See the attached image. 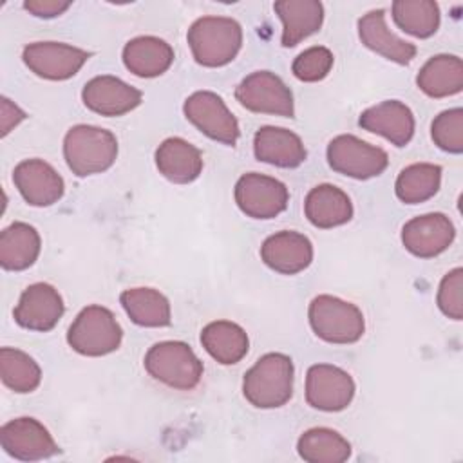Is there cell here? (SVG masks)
<instances>
[{
    "instance_id": "cell-5",
    "label": "cell",
    "mask_w": 463,
    "mask_h": 463,
    "mask_svg": "<svg viewBox=\"0 0 463 463\" xmlns=\"http://www.w3.org/2000/svg\"><path fill=\"white\" fill-rule=\"evenodd\" d=\"M307 318L313 333L329 344H354L365 331V320L358 306L333 295L315 297Z\"/></svg>"
},
{
    "instance_id": "cell-35",
    "label": "cell",
    "mask_w": 463,
    "mask_h": 463,
    "mask_svg": "<svg viewBox=\"0 0 463 463\" xmlns=\"http://www.w3.org/2000/svg\"><path fill=\"white\" fill-rule=\"evenodd\" d=\"M333 63H335V56L327 47L313 45V47L302 51L293 60L291 71L297 80L313 83V81L324 80L329 74V71L333 69Z\"/></svg>"
},
{
    "instance_id": "cell-12",
    "label": "cell",
    "mask_w": 463,
    "mask_h": 463,
    "mask_svg": "<svg viewBox=\"0 0 463 463\" xmlns=\"http://www.w3.org/2000/svg\"><path fill=\"white\" fill-rule=\"evenodd\" d=\"M89 58L87 51L63 42H34L25 45L22 52L31 72L52 81L72 78Z\"/></svg>"
},
{
    "instance_id": "cell-33",
    "label": "cell",
    "mask_w": 463,
    "mask_h": 463,
    "mask_svg": "<svg viewBox=\"0 0 463 463\" xmlns=\"http://www.w3.org/2000/svg\"><path fill=\"white\" fill-rule=\"evenodd\" d=\"M0 376L5 387L18 394L33 392L42 382V369L27 353L14 347L0 349Z\"/></svg>"
},
{
    "instance_id": "cell-17",
    "label": "cell",
    "mask_w": 463,
    "mask_h": 463,
    "mask_svg": "<svg viewBox=\"0 0 463 463\" xmlns=\"http://www.w3.org/2000/svg\"><path fill=\"white\" fill-rule=\"evenodd\" d=\"M81 99L89 110L112 118L123 116L139 107L143 92L116 76L101 74L85 83Z\"/></svg>"
},
{
    "instance_id": "cell-18",
    "label": "cell",
    "mask_w": 463,
    "mask_h": 463,
    "mask_svg": "<svg viewBox=\"0 0 463 463\" xmlns=\"http://www.w3.org/2000/svg\"><path fill=\"white\" fill-rule=\"evenodd\" d=\"M260 259L277 273L297 275L311 264L313 244L304 233L282 230L262 242Z\"/></svg>"
},
{
    "instance_id": "cell-6",
    "label": "cell",
    "mask_w": 463,
    "mask_h": 463,
    "mask_svg": "<svg viewBox=\"0 0 463 463\" xmlns=\"http://www.w3.org/2000/svg\"><path fill=\"white\" fill-rule=\"evenodd\" d=\"M123 329L114 313L103 306L83 307L67 331L69 345L83 356H105L121 344Z\"/></svg>"
},
{
    "instance_id": "cell-20",
    "label": "cell",
    "mask_w": 463,
    "mask_h": 463,
    "mask_svg": "<svg viewBox=\"0 0 463 463\" xmlns=\"http://www.w3.org/2000/svg\"><path fill=\"white\" fill-rule=\"evenodd\" d=\"M253 154L259 161L279 166V168H297L306 157V146L302 139L282 127H260L253 136Z\"/></svg>"
},
{
    "instance_id": "cell-23",
    "label": "cell",
    "mask_w": 463,
    "mask_h": 463,
    "mask_svg": "<svg viewBox=\"0 0 463 463\" xmlns=\"http://www.w3.org/2000/svg\"><path fill=\"white\" fill-rule=\"evenodd\" d=\"M154 159L159 174L175 184H188L203 172L201 150L183 137L165 139Z\"/></svg>"
},
{
    "instance_id": "cell-10",
    "label": "cell",
    "mask_w": 463,
    "mask_h": 463,
    "mask_svg": "<svg viewBox=\"0 0 463 463\" xmlns=\"http://www.w3.org/2000/svg\"><path fill=\"white\" fill-rule=\"evenodd\" d=\"M233 195L239 210L251 219H273L286 210L289 201L282 181L259 172L241 175Z\"/></svg>"
},
{
    "instance_id": "cell-25",
    "label": "cell",
    "mask_w": 463,
    "mask_h": 463,
    "mask_svg": "<svg viewBox=\"0 0 463 463\" xmlns=\"http://www.w3.org/2000/svg\"><path fill=\"white\" fill-rule=\"evenodd\" d=\"M174 49L157 36H137L125 43L123 63L139 78H156L170 69Z\"/></svg>"
},
{
    "instance_id": "cell-15",
    "label": "cell",
    "mask_w": 463,
    "mask_h": 463,
    "mask_svg": "<svg viewBox=\"0 0 463 463\" xmlns=\"http://www.w3.org/2000/svg\"><path fill=\"white\" fill-rule=\"evenodd\" d=\"M452 221L439 212L423 213L407 221L402 228V244L420 259H432L443 253L454 241Z\"/></svg>"
},
{
    "instance_id": "cell-27",
    "label": "cell",
    "mask_w": 463,
    "mask_h": 463,
    "mask_svg": "<svg viewBox=\"0 0 463 463\" xmlns=\"http://www.w3.org/2000/svg\"><path fill=\"white\" fill-rule=\"evenodd\" d=\"M201 344L204 351L222 365L241 362L250 347L246 331L230 320H215L203 327Z\"/></svg>"
},
{
    "instance_id": "cell-16",
    "label": "cell",
    "mask_w": 463,
    "mask_h": 463,
    "mask_svg": "<svg viewBox=\"0 0 463 463\" xmlns=\"http://www.w3.org/2000/svg\"><path fill=\"white\" fill-rule=\"evenodd\" d=\"M13 181L24 201L31 206H51L65 192L63 177L43 159H24L13 170Z\"/></svg>"
},
{
    "instance_id": "cell-2",
    "label": "cell",
    "mask_w": 463,
    "mask_h": 463,
    "mask_svg": "<svg viewBox=\"0 0 463 463\" xmlns=\"http://www.w3.org/2000/svg\"><path fill=\"white\" fill-rule=\"evenodd\" d=\"M194 60L203 67L228 65L242 47V27L228 16L197 18L186 34Z\"/></svg>"
},
{
    "instance_id": "cell-1",
    "label": "cell",
    "mask_w": 463,
    "mask_h": 463,
    "mask_svg": "<svg viewBox=\"0 0 463 463\" xmlns=\"http://www.w3.org/2000/svg\"><path fill=\"white\" fill-rule=\"evenodd\" d=\"M293 378V360L284 353H268L246 371L242 394L257 409H277L289 402Z\"/></svg>"
},
{
    "instance_id": "cell-22",
    "label": "cell",
    "mask_w": 463,
    "mask_h": 463,
    "mask_svg": "<svg viewBox=\"0 0 463 463\" xmlns=\"http://www.w3.org/2000/svg\"><path fill=\"white\" fill-rule=\"evenodd\" d=\"M353 203L349 195L335 184L324 183L311 188L304 201L307 221L322 230L336 228L353 219Z\"/></svg>"
},
{
    "instance_id": "cell-34",
    "label": "cell",
    "mask_w": 463,
    "mask_h": 463,
    "mask_svg": "<svg viewBox=\"0 0 463 463\" xmlns=\"http://www.w3.org/2000/svg\"><path fill=\"white\" fill-rule=\"evenodd\" d=\"M430 136L438 148L449 154L463 152V110L459 107L439 112L432 125Z\"/></svg>"
},
{
    "instance_id": "cell-19",
    "label": "cell",
    "mask_w": 463,
    "mask_h": 463,
    "mask_svg": "<svg viewBox=\"0 0 463 463\" xmlns=\"http://www.w3.org/2000/svg\"><path fill=\"white\" fill-rule=\"evenodd\" d=\"M358 125L385 137L394 146H405L414 136V114L400 99H385L369 107L360 114Z\"/></svg>"
},
{
    "instance_id": "cell-24",
    "label": "cell",
    "mask_w": 463,
    "mask_h": 463,
    "mask_svg": "<svg viewBox=\"0 0 463 463\" xmlns=\"http://www.w3.org/2000/svg\"><path fill=\"white\" fill-rule=\"evenodd\" d=\"M273 9L282 22L280 42L284 47H295L315 34L324 22V5L318 0H279Z\"/></svg>"
},
{
    "instance_id": "cell-29",
    "label": "cell",
    "mask_w": 463,
    "mask_h": 463,
    "mask_svg": "<svg viewBox=\"0 0 463 463\" xmlns=\"http://www.w3.org/2000/svg\"><path fill=\"white\" fill-rule=\"evenodd\" d=\"M128 318L143 327H165L172 322L168 298L154 288H130L119 295Z\"/></svg>"
},
{
    "instance_id": "cell-32",
    "label": "cell",
    "mask_w": 463,
    "mask_h": 463,
    "mask_svg": "<svg viewBox=\"0 0 463 463\" xmlns=\"http://www.w3.org/2000/svg\"><path fill=\"white\" fill-rule=\"evenodd\" d=\"M391 11L394 24L411 36L430 38L439 27V5L432 0H398Z\"/></svg>"
},
{
    "instance_id": "cell-3",
    "label": "cell",
    "mask_w": 463,
    "mask_h": 463,
    "mask_svg": "<svg viewBox=\"0 0 463 463\" xmlns=\"http://www.w3.org/2000/svg\"><path fill=\"white\" fill-rule=\"evenodd\" d=\"M63 157L78 177L109 170L118 157L116 136L96 125H74L63 137Z\"/></svg>"
},
{
    "instance_id": "cell-7",
    "label": "cell",
    "mask_w": 463,
    "mask_h": 463,
    "mask_svg": "<svg viewBox=\"0 0 463 463\" xmlns=\"http://www.w3.org/2000/svg\"><path fill=\"white\" fill-rule=\"evenodd\" d=\"M326 156L335 172L360 181L380 175L389 165V156L383 148L353 134H340L333 137L327 145Z\"/></svg>"
},
{
    "instance_id": "cell-37",
    "label": "cell",
    "mask_w": 463,
    "mask_h": 463,
    "mask_svg": "<svg viewBox=\"0 0 463 463\" xmlns=\"http://www.w3.org/2000/svg\"><path fill=\"white\" fill-rule=\"evenodd\" d=\"M71 7V2L60 0H27L24 2V9L38 18H54L63 14Z\"/></svg>"
},
{
    "instance_id": "cell-28",
    "label": "cell",
    "mask_w": 463,
    "mask_h": 463,
    "mask_svg": "<svg viewBox=\"0 0 463 463\" xmlns=\"http://www.w3.org/2000/svg\"><path fill=\"white\" fill-rule=\"evenodd\" d=\"M418 89L429 98H447L463 89V61L454 54L432 56L416 76Z\"/></svg>"
},
{
    "instance_id": "cell-38",
    "label": "cell",
    "mask_w": 463,
    "mask_h": 463,
    "mask_svg": "<svg viewBox=\"0 0 463 463\" xmlns=\"http://www.w3.org/2000/svg\"><path fill=\"white\" fill-rule=\"evenodd\" d=\"M25 118L27 114L18 105L7 98H2V136H7Z\"/></svg>"
},
{
    "instance_id": "cell-26",
    "label": "cell",
    "mask_w": 463,
    "mask_h": 463,
    "mask_svg": "<svg viewBox=\"0 0 463 463\" xmlns=\"http://www.w3.org/2000/svg\"><path fill=\"white\" fill-rule=\"evenodd\" d=\"M42 239L34 226L13 222L0 233V264L7 271H22L34 264Z\"/></svg>"
},
{
    "instance_id": "cell-36",
    "label": "cell",
    "mask_w": 463,
    "mask_h": 463,
    "mask_svg": "<svg viewBox=\"0 0 463 463\" xmlns=\"http://www.w3.org/2000/svg\"><path fill=\"white\" fill-rule=\"evenodd\" d=\"M436 302L439 311L445 317L452 320L463 318V269L461 268L450 269L441 279Z\"/></svg>"
},
{
    "instance_id": "cell-9",
    "label": "cell",
    "mask_w": 463,
    "mask_h": 463,
    "mask_svg": "<svg viewBox=\"0 0 463 463\" xmlns=\"http://www.w3.org/2000/svg\"><path fill=\"white\" fill-rule=\"evenodd\" d=\"M186 119L213 141L233 146L241 136L239 121L224 99L212 90H197L184 99Z\"/></svg>"
},
{
    "instance_id": "cell-21",
    "label": "cell",
    "mask_w": 463,
    "mask_h": 463,
    "mask_svg": "<svg viewBox=\"0 0 463 463\" xmlns=\"http://www.w3.org/2000/svg\"><path fill=\"white\" fill-rule=\"evenodd\" d=\"M358 36L367 49L382 54L394 63L407 65L416 56V47L396 36L387 27L383 9L369 11L358 20Z\"/></svg>"
},
{
    "instance_id": "cell-11",
    "label": "cell",
    "mask_w": 463,
    "mask_h": 463,
    "mask_svg": "<svg viewBox=\"0 0 463 463\" xmlns=\"http://www.w3.org/2000/svg\"><path fill=\"white\" fill-rule=\"evenodd\" d=\"M351 374L331 364H315L306 374V402L324 412L344 411L354 398Z\"/></svg>"
},
{
    "instance_id": "cell-8",
    "label": "cell",
    "mask_w": 463,
    "mask_h": 463,
    "mask_svg": "<svg viewBox=\"0 0 463 463\" xmlns=\"http://www.w3.org/2000/svg\"><path fill=\"white\" fill-rule=\"evenodd\" d=\"M237 101L251 112L293 118L295 105L289 87L269 71L248 74L235 89Z\"/></svg>"
},
{
    "instance_id": "cell-4",
    "label": "cell",
    "mask_w": 463,
    "mask_h": 463,
    "mask_svg": "<svg viewBox=\"0 0 463 463\" xmlns=\"http://www.w3.org/2000/svg\"><path fill=\"white\" fill-rule=\"evenodd\" d=\"M145 369L154 380L179 391L197 387L204 371L194 349L181 340L154 344L145 354Z\"/></svg>"
},
{
    "instance_id": "cell-13",
    "label": "cell",
    "mask_w": 463,
    "mask_h": 463,
    "mask_svg": "<svg viewBox=\"0 0 463 463\" xmlns=\"http://www.w3.org/2000/svg\"><path fill=\"white\" fill-rule=\"evenodd\" d=\"M0 443L11 458L20 461H40L60 452L47 427L31 416L4 423L0 429Z\"/></svg>"
},
{
    "instance_id": "cell-14",
    "label": "cell",
    "mask_w": 463,
    "mask_h": 463,
    "mask_svg": "<svg viewBox=\"0 0 463 463\" xmlns=\"http://www.w3.org/2000/svg\"><path fill=\"white\" fill-rule=\"evenodd\" d=\"M63 311L65 306L58 289L47 282H34L22 291L13 317L24 329L47 333L54 329Z\"/></svg>"
},
{
    "instance_id": "cell-30",
    "label": "cell",
    "mask_w": 463,
    "mask_h": 463,
    "mask_svg": "<svg viewBox=\"0 0 463 463\" xmlns=\"http://www.w3.org/2000/svg\"><path fill=\"white\" fill-rule=\"evenodd\" d=\"M297 452L309 463H342L351 458V443L333 429L313 427L298 438Z\"/></svg>"
},
{
    "instance_id": "cell-31",
    "label": "cell",
    "mask_w": 463,
    "mask_h": 463,
    "mask_svg": "<svg viewBox=\"0 0 463 463\" xmlns=\"http://www.w3.org/2000/svg\"><path fill=\"white\" fill-rule=\"evenodd\" d=\"M441 166L434 163H412L405 166L394 183L396 197L405 204H420L438 194Z\"/></svg>"
}]
</instances>
